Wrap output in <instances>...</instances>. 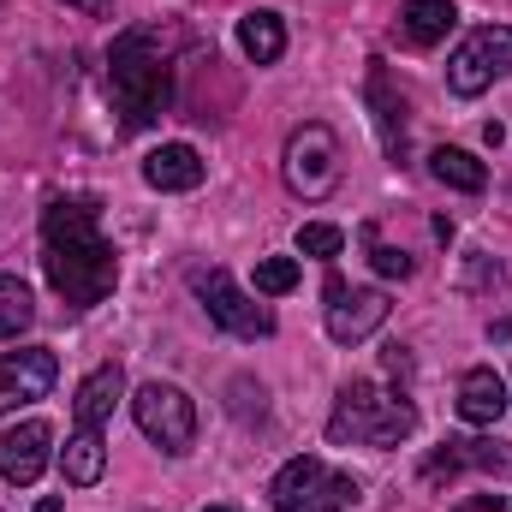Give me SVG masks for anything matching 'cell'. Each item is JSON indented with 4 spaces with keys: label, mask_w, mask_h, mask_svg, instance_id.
I'll list each match as a JSON object with an SVG mask.
<instances>
[{
    "label": "cell",
    "mask_w": 512,
    "mask_h": 512,
    "mask_svg": "<svg viewBox=\"0 0 512 512\" xmlns=\"http://www.w3.org/2000/svg\"><path fill=\"white\" fill-rule=\"evenodd\" d=\"M66 6H78V12H90V18H108V12H114V0H66Z\"/></svg>",
    "instance_id": "83f0119b"
},
{
    "label": "cell",
    "mask_w": 512,
    "mask_h": 512,
    "mask_svg": "<svg viewBox=\"0 0 512 512\" xmlns=\"http://www.w3.org/2000/svg\"><path fill=\"white\" fill-rule=\"evenodd\" d=\"M48 447H54V429H48L42 417L6 429V435H0V477L18 483V489H30V483L48 471Z\"/></svg>",
    "instance_id": "7c38bea8"
},
{
    "label": "cell",
    "mask_w": 512,
    "mask_h": 512,
    "mask_svg": "<svg viewBox=\"0 0 512 512\" xmlns=\"http://www.w3.org/2000/svg\"><path fill=\"white\" fill-rule=\"evenodd\" d=\"M364 245H370V262H376V274H387V280H405V274H411V256L399 251V245H387L376 221L364 227Z\"/></svg>",
    "instance_id": "cb8c5ba5"
},
{
    "label": "cell",
    "mask_w": 512,
    "mask_h": 512,
    "mask_svg": "<svg viewBox=\"0 0 512 512\" xmlns=\"http://www.w3.org/2000/svg\"><path fill=\"white\" fill-rule=\"evenodd\" d=\"M42 268L72 310H96L120 286V256L102 233L96 197H54L42 209Z\"/></svg>",
    "instance_id": "6da1fadb"
},
{
    "label": "cell",
    "mask_w": 512,
    "mask_h": 512,
    "mask_svg": "<svg viewBox=\"0 0 512 512\" xmlns=\"http://www.w3.org/2000/svg\"><path fill=\"white\" fill-rule=\"evenodd\" d=\"M507 72H512V30L507 24H477L447 60V90L453 96H483Z\"/></svg>",
    "instance_id": "ba28073f"
},
{
    "label": "cell",
    "mask_w": 512,
    "mask_h": 512,
    "mask_svg": "<svg viewBox=\"0 0 512 512\" xmlns=\"http://www.w3.org/2000/svg\"><path fill=\"white\" fill-rule=\"evenodd\" d=\"M453 24H459V6H453V0H405V6H399V36H405L411 48L447 42Z\"/></svg>",
    "instance_id": "2e32d148"
},
{
    "label": "cell",
    "mask_w": 512,
    "mask_h": 512,
    "mask_svg": "<svg viewBox=\"0 0 512 512\" xmlns=\"http://www.w3.org/2000/svg\"><path fill=\"white\" fill-rule=\"evenodd\" d=\"M108 90H114V108H120V120L131 131L167 120V108H173V60H167L161 24H137V30L114 36V48H108Z\"/></svg>",
    "instance_id": "7a4b0ae2"
},
{
    "label": "cell",
    "mask_w": 512,
    "mask_h": 512,
    "mask_svg": "<svg viewBox=\"0 0 512 512\" xmlns=\"http://www.w3.org/2000/svg\"><path fill=\"white\" fill-rule=\"evenodd\" d=\"M203 155L191 149V143H161V149H149L143 155V179L155 185V191H197L203 185Z\"/></svg>",
    "instance_id": "4fadbf2b"
},
{
    "label": "cell",
    "mask_w": 512,
    "mask_h": 512,
    "mask_svg": "<svg viewBox=\"0 0 512 512\" xmlns=\"http://www.w3.org/2000/svg\"><path fill=\"white\" fill-rule=\"evenodd\" d=\"M54 382H60V358H54L48 346L0 352V411L30 405V399H48V387Z\"/></svg>",
    "instance_id": "30bf717a"
},
{
    "label": "cell",
    "mask_w": 512,
    "mask_h": 512,
    "mask_svg": "<svg viewBox=\"0 0 512 512\" xmlns=\"http://www.w3.org/2000/svg\"><path fill=\"white\" fill-rule=\"evenodd\" d=\"M387 370H393V376H411V352H405V346H387Z\"/></svg>",
    "instance_id": "4316f807"
},
{
    "label": "cell",
    "mask_w": 512,
    "mask_h": 512,
    "mask_svg": "<svg viewBox=\"0 0 512 512\" xmlns=\"http://www.w3.org/2000/svg\"><path fill=\"white\" fill-rule=\"evenodd\" d=\"M203 512H239V507H203Z\"/></svg>",
    "instance_id": "f546056e"
},
{
    "label": "cell",
    "mask_w": 512,
    "mask_h": 512,
    "mask_svg": "<svg viewBox=\"0 0 512 512\" xmlns=\"http://www.w3.org/2000/svg\"><path fill=\"white\" fill-rule=\"evenodd\" d=\"M370 108H376V126H382L387 155H399V149H405V96H393L382 60L370 66Z\"/></svg>",
    "instance_id": "ac0fdd59"
},
{
    "label": "cell",
    "mask_w": 512,
    "mask_h": 512,
    "mask_svg": "<svg viewBox=\"0 0 512 512\" xmlns=\"http://www.w3.org/2000/svg\"><path fill=\"white\" fill-rule=\"evenodd\" d=\"M417 429V405L382 382H346L328 411V441L340 447H399Z\"/></svg>",
    "instance_id": "3957f363"
},
{
    "label": "cell",
    "mask_w": 512,
    "mask_h": 512,
    "mask_svg": "<svg viewBox=\"0 0 512 512\" xmlns=\"http://www.w3.org/2000/svg\"><path fill=\"white\" fill-rule=\"evenodd\" d=\"M292 286H298V256H262L256 262V292L262 298H280Z\"/></svg>",
    "instance_id": "7402d4cb"
},
{
    "label": "cell",
    "mask_w": 512,
    "mask_h": 512,
    "mask_svg": "<svg viewBox=\"0 0 512 512\" xmlns=\"http://www.w3.org/2000/svg\"><path fill=\"white\" fill-rule=\"evenodd\" d=\"M120 393H126V370H120V364H96V370L78 382V399H72V417H78V429H102V423L114 417Z\"/></svg>",
    "instance_id": "5bb4252c"
},
{
    "label": "cell",
    "mask_w": 512,
    "mask_h": 512,
    "mask_svg": "<svg viewBox=\"0 0 512 512\" xmlns=\"http://www.w3.org/2000/svg\"><path fill=\"white\" fill-rule=\"evenodd\" d=\"M453 512H507V495H471V501H459Z\"/></svg>",
    "instance_id": "484cf974"
},
{
    "label": "cell",
    "mask_w": 512,
    "mask_h": 512,
    "mask_svg": "<svg viewBox=\"0 0 512 512\" xmlns=\"http://www.w3.org/2000/svg\"><path fill=\"white\" fill-rule=\"evenodd\" d=\"M191 292L203 298V310H209L215 328H227V334H239V340H268V334H274V310L256 304L227 268H197V274H191Z\"/></svg>",
    "instance_id": "52a82bcc"
},
{
    "label": "cell",
    "mask_w": 512,
    "mask_h": 512,
    "mask_svg": "<svg viewBox=\"0 0 512 512\" xmlns=\"http://www.w3.org/2000/svg\"><path fill=\"white\" fill-rule=\"evenodd\" d=\"M36 322V298L18 274H0V340H18Z\"/></svg>",
    "instance_id": "44dd1931"
},
{
    "label": "cell",
    "mask_w": 512,
    "mask_h": 512,
    "mask_svg": "<svg viewBox=\"0 0 512 512\" xmlns=\"http://www.w3.org/2000/svg\"><path fill=\"white\" fill-rule=\"evenodd\" d=\"M280 173H286V191H292V197H304V203L334 197V191H340V173H346L340 137L322 126V120L298 126L292 137H286V149H280Z\"/></svg>",
    "instance_id": "277c9868"
},
{
    "label": "cell",
    "mask_w": 512,
    "mask_h": 512,
    "mask_svg": "<svg viewBox=\"0 0 512 512\" xmlns=\"http://www.w3.org/2000/svg\"><path fill=\"white\" fill-rule=\"evenodd\" d=\"M465 471H512V441H441L423 459V483L441 489Z\"/></svg>",
    "instance_id": "8fae6325"
},
{
    "label": "cell",
    "mask_w": 512,
    "mask_h": 512,
    "mask_svg": "<svg viewBox=\"0 0 512 512\" xmlns=\"http://www.w3.org/2000/svg\"><path fill=\"white\" fill-rule=\"evenodd\" d=\"M459 417L471 429H495L507 417V382L495 370H465L459 376Z\"/></svg>",
    "instance_id": "9a60e30c"
},
{
    "label": "cell",
    "mask_w": 512,
    "mask_h": 512,
    "mask_svg": "<svg viewBox=\"0 0 512 512\" xmlns=\"http://www.w3.org/2000/svg\"><path fill=\"white\" fill-rule=\"evenodd\" d=\"M36 512H60V501H54V495H48V501H36Z\"/></svg>",
    "instance_id": "f1b7e54d"
},
{
    "label": "cell",
    "mask_w": 512,
    "mask_h": 512,
    "mask_svg": "<svg viewBox=\"0 0 512 512\" xmlns=\"http://www.w3.org/2000/svg\"><path fill=\"white\" fill-rule=\"evenodd\" d=\"M274 512H352L358 507V483L334 465H322L316 453H298L280 465L274 489H268Z\"/></svg>",
    "instance_id": "5b68a950"
},
{
    "label": "cell",
    "mask_w": 512,
    "mask_h": 512,
    "mask_svg": "<svg viewBox=\"0 0 512 512\" xmlns=\"http://www.w3.org/2000/svg\"><path fill=\"white\" fill-rule=\"evenodd\" d=\"M465 286H501V262L489 268V256L477 251V256H471V280H465Z\"/></svg>",
    "instance_id": "d4e9b609"
},
{
    "label": "cell",
    "mask_w": 512,
    "mask_h": 512,
    "mask_svg": "<svg viewBox=\"0 0 512 512\" xmlns=\"http://www.w3.org/2000/svg\"><path fill=\"white\" fill-rule=\"evenodd\" d=\"M131 417H137V429H143L167 459H185L191 441H197V405H191L173 382H143L131 393Z\"/></svg>",
    "instance_id": "8992f818"
},
{
    "label": "cell",
    "mask_w": 512,
    "mask_h": 512,
    "mask_svg": "<svg viewBox=\"0 0 512 512\" xmlns=\"http://www.w3.org/2000/svg\"><path fill=\"white\" fill-rule=\"evenodd\" d=\"M429 173H435L447 191H483V185H489V167H483L471 149H435V155H429Z\"/></svg>",
    "instance_id": "ffe728a7"
},
{
    "label": "cell",
    "mask_w": 512,
    "mask_h": 512,
    "mask_svg": "<svg viewBox=\"0 0 512 512\" xmlns=\"http://www.w3.org/2000/svg\"><path fill=\"white\" fill-rule=\"evenodd\" d=\"M60 471L72 489H96L102 471H108V447H102V429H72L66 453H60Z\"/></svg>",
    "instance_id": "e0dca14e"
},
{
    "label": "cell",
    "mask_w": 512,
    "mask_h": 512,
    "mask_svg": "<svg viewBox=\"0 0 512 512\" xmlns=\"http://www.w3.org/2000/svg\"><path fill=\"white\" fill-rule=\"evenodd\" d=\"M340 251H346V233H340V227H328V221H304V227H298V256L334 262Z\"/></svg>",
    "instance_id": "603a6c76"
},
{
    "label": "cell",
    "mask_w": 512,
    "mask_h": 512,
    "mask_svg": "<svg viewBox=\"0 0 512 512\" xmlns=\"http://www.w3.org/2000/svg\"><path fill=\"white\" fill-rule=\"evenodd\" d=\"M239 48L251 54L256 66H274V60L286 54V24H280V12H245V18H239Z\"/></svg>",
    "instance_id": "d6986e66"
},
{
    "label": "cell",
    "mask_w": 512,
    "mask_h": 512,
    "mask_svg": "<svg viewBox=\"0 0 512 512\" xmlns=\"http://www.w3.org/2000/svg\"><path fill=\"white\" fill-rule=\"evenodd\" d=\"M387 310H393V304H387L382 286H346L340 274L328 280V340H334V346L370 340L387 322Z\"/></svg>",
    "instance_id": "9c48e42d"
}]
</instances>
